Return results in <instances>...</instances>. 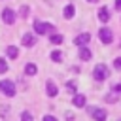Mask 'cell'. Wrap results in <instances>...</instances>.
Here are the masks:
<instances>
[{
	"mask_svg": "<svg viewBox=\"0 0 121 121\" xmlns=\"http://www.w3.org/2000/svg\"><path fill=\"white\" fill-rule=\"evenodd\" d=\"M17 55H19V49L15 45H8V57L9 59H17Z\"/></svg>",
	"mask_w": 121,
	"mask_h": 121,
	"instance_id": "5bb4252c",
	"label": "cell"
},
{
	"mask_svg": "<svg viewBox=\"0 0 121 121\" xmlns=\"http://www.w3.org/2000/svg\"><path fill=\"white\" fill-rule=\"evenodd\" d=\"M108 76H110V70H108V66H106V64H102V62H100V64H96V66H95V70H93V78H95L96 81H104Z\"/></svg>",
	"mask_w": 121,
	"mask_h": 121,
	"instance_id": "6da1fadb",
	"label": "cell"
},
{
	"mask_svg": "<svg viewBox=\"0 0 121 121\" xmlns=\"http://www.w3.org/2000/svg\"><path fill=\"white\" fill-rule=\"evenodd\" d=\"M36 43V38H34V34H23V45H26V47H30V45H34Z\"/></svg>",
	"mask_w": 121,
	"mask_h": 121,
	"instance_id": "30bf717a",
	"label": "cell"
},
{
	"mask_svg": "<svg viewBox=\"0 0 121 121\" xmlns=\"http://www.w3.org/2000/svg\"><path fill=\"white\" fill-rule=\"evenodd\" d=\"M66 87L70 89V93H76V83H74V81H68V83H66Z\"/></svg>",
	"mask_w": 121,
	"mask_h": 121,
	"instance_id": "603a6c76",
	"label": "cell"
},
{
	"mask_svg": "<svg viewBox=\"0 0 121 121\" xmlns=\"http://www.w3.org/2000/svg\"><path fill=\"white\" fill-rule=\"evenodd\" d=\"M34 30H36L38 34H47V32H51V30H55V28H53V25H51V23L36 21V23H34Z\"/></svg>",
	"mask_w": 121,
	"mask_h": 121,
	"instance_id": "3957f363",
	"label": "cell"
},
{
	"mask_svg": "<svg viewBox=\"0 0 121 121\" xmlns=\"http://www.w3.org/2000/svg\"><path fill=\"white\" fill-rule=\"evenodd\" d=\"M89 42H91V34H89V32L78 34V36L74 38V43H76V45H79V47H81V45H87Z\"/></svg>",
	"mask_w": 121,
	"mask_h": 121,
	"instance_id": "5b68a950",
	"label": "cell"
},
{
	"mask_svg": "<svg viewBox=\"0 0 121 121\" xmlns=\"http://www.w3.org/2000/svg\"><path fill=\"white\" fill-rule=\"evenodd\" d=\"M79 59H81V60H89V59H91V49L85 47V45H81V47H79Z\"/></svg>",
	"mask_w": 121,
	"mask_h": 121,
	"instance_id": "8fae6325",
	"label": "cell"
},
{
	"mask_svg": "<svg viewBox=\"0 0 121 121\" xmlns=\"http://www.w3.org/2000/svg\"><path fill=\"white\" fill-rule=\"evenodd\" d=\"M87 2H91V4H93V2H98V0H87Z\"/></svg>",
	"mask_w": 121,
	"mask_h": 121,
	"instance_id": "83f0119b",
	"label": "cell"
},
{
	"mask_svg": "<svg viewBox=\"0 0 121 121\" xmlns=\"http://www.w3.org/2000/svg\"><path fill=\"white\" fill-rule=\"evenodd\" d=\"M4 72H8V62H6V59L0 57V74H4Z\"/></svg>",
	"mask_w": 121,
	"mask_h": 121,
	"instance_id": "d6986e66",
	"label": "cell"
},
{
	"mask_svg": "<svg viewBox=\"0 0 121 121\" xmlns=\"http://www.w3.org/2000/svg\"><path fill=\"white\" fill-rule=\"evenodd\" d=\"M42 121H57V117H55V115H43Z\"/></svg>",
	"mask_w": 121,
	"mask_h": 121,
	"instance_id": "cb8c5ba5",
	"label": "cell"
},
{
	"mask_svg": "<svg viewBox=\"0 0 121 121\" xmlns=\"http://www.w3.org/2000/svg\"><path fill=\"white\" fill-rule=\"evenodd\" d=\"M6 113H9V108L2 106V108H0V115H6Z\"/></svg>",
	"mask_w": 121,
	"mask_h": 121,
	"instance_id": "d4e9b609",
	"label": "cell"
},
{
	"mask_svg": "<svg viewBox=\"0 0 121 121\" xmlns=\"http://www.w3.org/2000/svg\"><path fill=\"white\" fill-rule=\"evenodd\" d=\"M113 68H115V70H121V57H117V59L113 60Z\"/></svg>",
	"mask_w": 121,
	"mask_h": 121,
	"instance_id": "7402d4cb",
	"label": "cell"
},
{
	"mask_svg": "<svg viewBox=\"0 0 121 121\" xmlns=\"http://www.w3.org/2000/svg\"><path fill=\"white\" fill-rule=\"evenodd\" d=\"M98 19H100L102 23H108V21H110V11H108V8H106V6L98 9Z\"/></svg>",
	"mask_w": 121,
	"mask_h": 121,
	"instance_id": "9c48e42d",
	"label": "cell"
},
{
	"mask_svg": "<svg viewBox=\"0 0 121 121\" xmlns=\"http://www.w3.org/2000/svg\"><path fill=\"white\" fill-rule=\"evenodd\" d=\"M21 121H34V117H32L30 112H23L21 113Z\"/></svg>",
	"mask_w": 121,
	"mask_h": 121,
	"instance_id": "ac0fdd59",
	"label": "cell"
},
{
	"mask_svg": "<svg viewBox=\"0 0 121 121\" xmlns=\"http://www.w3.org/2000/svg\"><path fill=\"white\" fill-rule=\"evenodd\" d=\"M91 112V115L95 117V121H106V110H102V108H91L89 110Z\"/></svg>",
	"mask_w": 121,
	"mask_h": 121,
	"instance_id": "8992f818",
	"label": "cell"
},
{
	"mask_svg": "<svg viewBox=\"0 0 121 121\" xmlns=\"http://www.w3.org/2000/svg\"><path fill=\"white\" fill-rule=\"evenodd\" d=\"M60 59H62V53L60 51H53L51 53V60L53 62H60Z\"/></svg>",
	"mask_w": 121,
	"mask_h": 121,
	"instance_id": "e0dca14e",
	"label": "cell"
},
{
	"mask_svg": "<svg viewBox=\"0 0 121 121\" xmlns=\"http://www.w3.org/2000/svg\"><path fill=\"white\" fill-rule=\"evenodd\" d=\"M113 93H117V95H121V85H115V87H113Z\"/></svg>",
	"mask_w": 121,
	"mask_h": 121,
	"instance_id": "484cf974",
	"label": "cell"
},
{
	"mask_svg": "<svg viewBox=\"0 0 121 121\" xmlns=\"http://www.w3.org/2000/svg\"><path fill=\"white\" fill-rule=\"evenodd\" d=\"M19 15H21V17H26V15H28V6H21Z\"/></svg>",
	"mask_w": 121,
	"mask_h": 121,
	"instance_id": "ffe728a7",
	"label": "cell"
},
{
	"mask_svg": "<svg viewBox=\"0 0 121 121\" xmlns=\"http://www.w3.org/2000/svg\"><path fill=\"white\" fill-rule=\"evenodd\" d=\"M45 93H47V96H57V93H59L57 85L51 79H47V83H45Z\"/></svg>",
	"mask_w": 121,
	"mask_h": 121,
	"instance_id": "ba28073f",
	"label": "cell"
},
{
	"mask_svg": "<svg viewBox=\"0 0 121 121\" xmlns=\"http://www.w3.org/2000/svg\"><path fill=\"white\" fill-rule=\"evenodd\" d=\"M115 8H117V9H121V0H115Z\"/></svg>",
	"mask_w": 121,
	"mask_h": 121,
	"instance_id": "4316f807",
	"label": "cell"
},
{
	"mask_svg": "<svg viewBox=\"0 0 121 121\" xmlns=\"http://www.w3.org/2000/svg\"><path fill=\"white\" fill-rule=\"evenodd\" d=\"M36 72H38V68H36V64H32V62H28V64L25 66V74H26V76H34Z\"/></svg>",
	"mask_w": 121,
	"mask_h": 121,
	"instance_id": "4fadbf2b",
	"label": "cell"
},
{
	"mask_svg": "<svg viewBox=\"0 0 121 121\" xmlns=\"http://www.w3.org/2000/svg\"><path fill=\"white\" fill-rule=\"evenodd\" d=\"M72 102H74L76 108H83V106H85V96H83V95H74V100H72Z\"/></svg>",
	"mask_w": 121,
	"mask_h": 121,
	"instance_id": "7c38bea8",
	"label": "cell"
},
{
	"mask_svg": "<svg viewBox=\"0 0 121 121\" xmlns=\"http://www.w3.org/2000/svg\"><path fill=\"white\" fill-rule=\"evenodd\" d=\"M0 91H2L4 95H8V96H13V95H15V85H13V81L2 79V81H0Z\"/></svg>",
	"mask_w": 121,
	"mask_h": 121,
	"instance_id": "7a4b0ae2",
	"label": "cell"
},
{
	"mask_svg": "<svg viewBox=\"0 0 121 121\" xmlns=\"http://www.w3.org/2000/svg\"><path fill=\"white\" fill-rule=\"evenodd\" d=\"M117 121H121V119H117Z\"/></svg>",
	"mask_w": 121,
	"mask_h": 121,
	"instance_id": "f1b7e54d",
	"label": "cell"
},
{
	"mask_svg": "<svg viewBox=\"0 0 121 121\" xmlns=\"http://www.w3.org/2000/svg\"><path fill=\"white\" fill-rule=\"evenodd\" d=\"M98 38H100V42H102V43H112L113 34H112V30H110V28H100V30H98Z\"/></svg>",
	"mask_w": 121,
	"mask_h": 121,
	"instance_id": "277c9868",
	"label": "cell"
},
{
	"mask_svg": "<svg viewBox=\"0 0 121 121\" xmlns=\"http://www.w3.org/2000/svg\"><path fill=\"white\" fill-rule=\"evenodd\" d=\"M49 40H51V43H57V45H59V43H62L64 38H62V34H51Z\"/></svg>",
	"mask_w": 121,
	"mask_h": 121,
	"instance_id": "2e32d148",
	"label": "cell"
},
{
	"mask_svg": "<svg viewBox=\"0 0 121 121\" xmlns=\"http://www.w3.org/2000/svg\"><path fill=\"white\" fill-rule=\"evenodd\" d=\"M2 21L8 23V25H13V23H15V13H13V9L6 8V9L2 11Z\"/></svg>",
	"mask_w": 121,
	"mask_h": 121,
	"instance_id": "52a82bcc",
	"label": "cell"
},
{
	"mask_svg": "<svg viewBox=\"0 0 121 121\" xmlns=\"http://www.w3.org/2000/svg\"><path fill=\"white\" fill-rule=\"evenodd\" d=\"M115 100H117V93H110L106 96V102H115Z\"/></svg>",
	"mask_w": 121,
	"mask_h": 121,
	"instance_id": "44dd1931",
	"label": "cell"
},
{
	"mask_svg": "<svg viewBox=\"0 0 121 121\" xmlns=\"http://www.w3.org/2000/svg\"><path fill=\"white\" fill-rule=\"evenodd\" d=\"M64 17H66V19H72V17H74V6H72V4H68V6L64 8Z\"/></svg>",
	"mask_w": 121,
	"mask_h": 121,
	"instance_id": "9a60e30c",
	"label": "cell"
}]
</instances>
